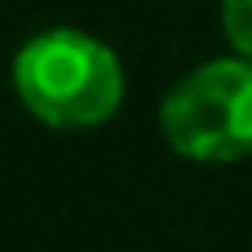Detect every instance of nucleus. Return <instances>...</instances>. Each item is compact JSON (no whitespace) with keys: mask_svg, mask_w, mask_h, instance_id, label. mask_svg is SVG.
Masks as SVG:
<instances>
[{"mask_svg":"<svg viewBox=\"0 0 252 252\" xmlns=\"http://www.w3.org/2000/svg\"><path fill=\"white\" fill-rule=\"evenodd\" d=\"M13 93L49 128H93L120 111L124 66L97 35L53 27L18 49Z\"/></svg>","mask_w":252,"mask_h":252,"instance_id":"1","label":"nucleus"},{"mask_svg":"<svg viewBox=\"0 0 252 252\" xmlns=\"http://www.w3.org/2000/svg\"><path fill=\"white\" fill-rule=\"evenodd\" d=\"M221 27L235 53L252 62V0H221Z\"/></svg>","mask_w":252,"mask_h":252,"instance_id":"3","label":"nucleus"},{"mask_svg":"<svg viewBox=\"0 0 252 252\" xmlns=\"http://www.w3.org/2000/svg\"><path fill=\"white\" fill-rule=\"evenodd\" d=\"M168 146L199 164H230L252 155V62L217 58L173 84L159 106Z\"/></svg>","mask_w":252,"mask_h":252,"instance_id":"2","label":"nucleus"}]
</instances>
